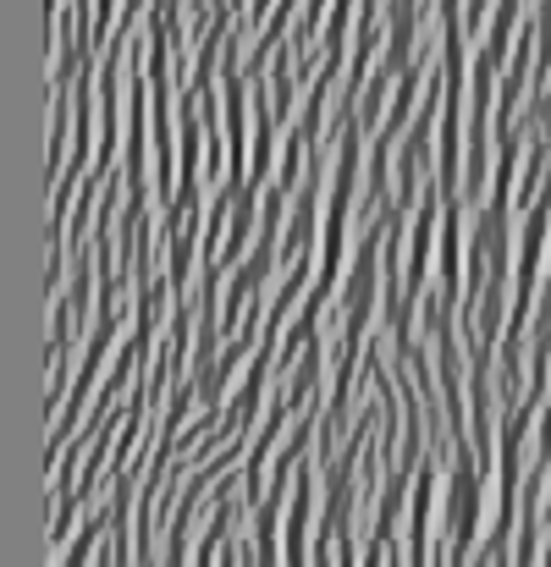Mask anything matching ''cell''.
Masks as SVG:
<instances>
[{
    "mask_svg": "<svg viewBox=\"0 0 551 567\" xmlns=\"http://www.w3.org/2000/svg\"><path fill=\"white\" fill-rule=\"evenodd\" d=\"M110 39L254 452L391 567H551V0H110Z\"/></svg>",
    "mask_w": 551,
    "mask_h": 567,
    "instance_id": "cell-1",
    "label": "cell"
}]
</instances>
